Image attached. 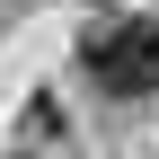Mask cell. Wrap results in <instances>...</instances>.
Returning a JSON list of instances; mask_svg holds the SVG:
<instances>
[{"label":"cell","instance_id":"1","mask_svg":"<svg viewBox=\"0 0 159 159\" xmlns=\"http://www.w3.org/2000/svg\"><path fill=\"white\" fill-rule=\"evenodd\" d=\"M80 62L115 97H150L159 89V18H106V27H89L80 35Z\"/></svg>","mask_w":159,"mask_h":159}]
</instances>
